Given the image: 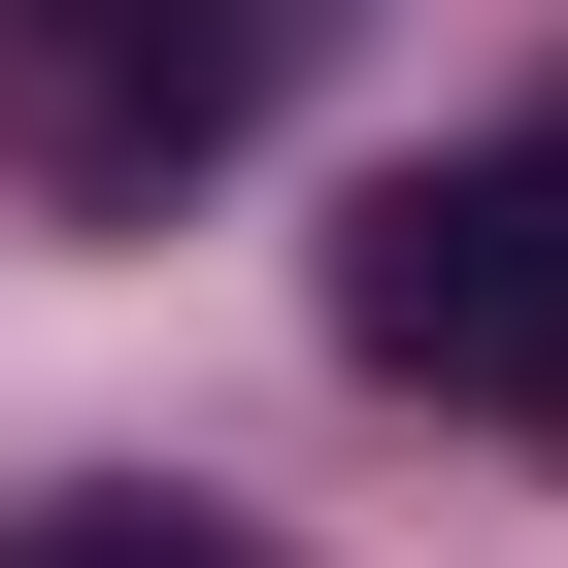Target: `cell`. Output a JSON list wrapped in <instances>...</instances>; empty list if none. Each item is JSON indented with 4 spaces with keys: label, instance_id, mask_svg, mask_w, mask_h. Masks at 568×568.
<instances>
[{
    "label": "cell",
    "instance_id": "6da1fadb",
    "mask_svg": "<svg viewBox=\"0 0 568 568\" xmlns=\"http://www.w3.org/2000/svg\"><path fill=\"white\" fill-rule=\"evenodd\" d=\"M335 368L568 435V168H535V134H501V168H368V201H335Z\"/></svg>",
    "mask_w": 568,
    "mask_h": 568
},
{
    "label": "cell",
    "instance_id": "3957f363",
    "mask_svg": "<svg viewBox=\"0 0 568 568\" xmlns=\"http://www.w3.org/2000/svg\"><path fill=\"white\" fill-rule=\"evenodd\" d=\"M0 568H267V535H201V501H34Z\"/></svg>",
    "mask_w": 568,
    "mask_h": 568
},
{
    "label": "cell",
    "instance_id": "7a4b0ae2",
    "mask_svg": "<svg viewBox=\"0 0 568 568\" xmlns=\"http://www.w3.org/2000/svg\"><path fill=\"white\" fill-rule=\"evenodd\" d=\"M234 101H267V0H0V134L68 201H168Z\"/></svg>",
    "mask_w": 568,
    "mask_h": 568
}]
</instances>
